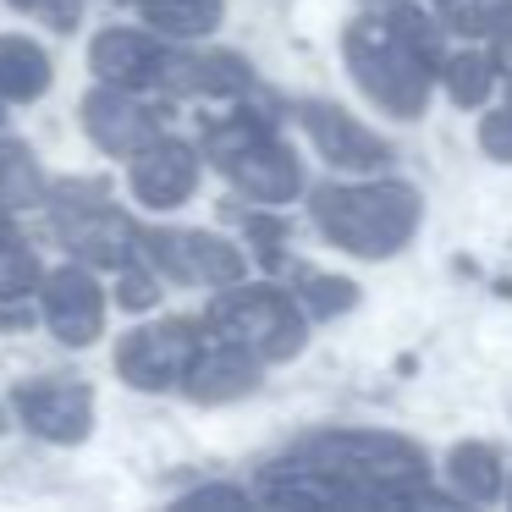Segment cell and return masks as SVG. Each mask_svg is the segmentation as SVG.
<instances>
[{"label":"cell","instance_id":"cell-5","mask_svg":"<svg viewBox=\"0 0 512 512\" xmlns=\"http://www.w3.org/2000/svg\"><path fill=\"white\" fill-rule=\"evenodd\" d=\"M50 226L83 265L122 270L127 259L144 254V232L100 188H83V182H67V188L50 193Z\"/></svg>","mask_w":512,"mask_h":512},{"label":"cell","instance_id":"cell-18","mask_svg":"<svg viewBox=\"0 0 512 512\" xmlns=\"http://www.w3.org/2000/svg\"><path fill=\"white\" fill-rule=\"evenodd\" d=\"M446 474H452V485L463 501H496L501 496V457L479 441L457 446V452L446 457Z\"/></svg>","mask_w":512,"mask_h":512},{"label":"cell","instance_id":"cell-27","mask_svg":"<svg viewBox=\"0 0 512 512\" xmlns=\"http://www.w3.org/2000/svg\"><path fill=\"white\" fill-rule=\"evenodd\" d=\"M479 149H485L490 160H512V100L501 105L496 116H485V127H479Z\"/></svg>","mask_w":512,"mask_h":512},{"label":"cell","instance_id":"cell-30","mask_svg":"<svg viewBox=\"0 0 512 512\" xmlns=\"http://www.w3.org/2000/svg\"><path fill=\"white\" fill-rule=\"evenodd\" d=\"M122 6H138V0H122Z\"/></svg>","mask_w":512,"mask_h":512},{"label":"cell","instance_id":"cell-26","mask_svg":"<svg viewBox=\"0 0 512 512\" xmlns=\"http://www.w3.org/2000/svg\"><path fill=\"white\" fill-rule=\"evenodd\" d=\"M17 12L39 17L45 28H61V34H72V23L83 17V0H12Z\"/></svg>","mask_w":512,"mask_h":512},{"label":"cell","instance_id":"cell-6","mask_svg":"<svg viewBox=\"0 0 512 512\" xmlns=\"http://www.w3.org/2000/svg\"><path fill=\"white\" fill-rule=\"evenodd\" d=\"M204 353L199 320H160V325H138L122 336L116 347V375L138 391H171L188 380L193 358Z\"/></svg>","mask_w":512,"mask_h":512},{"label":"cell","instance_id":"cell-2","mask_svg":"<svg viewBox=\"0 0 512 512\" xmlns=\"http://www.w3.org/2000/svg\"><path fill=\"white\" fill-rule=\"evenodd\" d=\"M204 160L232 182L237 193H248L254 204H287L303 188V166L287 144L276 138L270 116H215L204 127Z\"/></svg>","mask_w":512,"mask_h":512},{"label":"cell","instance_id":"cell-1","mask_svg":"<svg viewBox=\"0 0 512 512\" xmlns=\"http://www.w3.org/2000/svg\"><path fill=\"white\" fill-rule=\"evenodd\" d=\"M419 193L408 182H325L314 188V226L342 254L391 259L419 232Z\"/></svg>","mask_w":512,"mask_h":512},{"label":"cell","instance_id":"cell-7","mask_svg":"<svg viewBox=\"0 0 512 512\" xmlns=\"http://www.w3.org/2000/svg\"><path fill=\"white\" fill-rule=\"evenodd\" d=\"M144 259L160 276L182 281V287H232L248 270L243 248H232L215 232H149Z\"/></svg>","mask_w":512,"mask_h":512},{"label":"cell","instance_id":"cell-17","mask_svg":"<svg viewBox=\"0 0 512 512\" xmlns=\"http://www.w3.org/2000/svg\"><path fill=\"white\" fill-rule=\"evenodd\" d=\"M138 12L166 39H204L210 28H221L226 0H138Z\"/></svg>","mask_w":512,"mask_h":512},{"label":"cell","instance_id":"cell-11","mask_svg":"<svg viewBox=\"0 0 512 512\" xmlns=\"http://www.w3.org/2000/svg\"><path fill=\"white\" fill-rule=\"evenodd\" d=\"M298 122H303V133L314 138V149H320L336 171H380L386 155H391L386 138L369 133L358 116H347L342 105H331V100H303Z\"/></svg>","mask_w":512,"mask_h":512},{"label":"cell","instance_id":"cell-22","mask_svg":"<svg viewBox=\"0 0 512 512\" xmlns=\"http://www.w3.org/2000/svg\"><path fill=\"white\" fill-rule=\"evenodd\" d=\"M496 56L485 50H468V56H446L441 61V78H446V94L452 105H485V94L496 89Z\"/></svg>","mask_w":512,"mask_h":512},{"label":"cell","instance_id":"cell-28","mask_svg":"<svg viewBox=\"0 0 512 512\" xmlns=\"http://www.w3.org/2000/svg\"><path fill=\"white\" fill-rule=\"evenodd\" d=\"M248 243H254V259L281 265V226L270 215H248Z\"/></svg>","mask_w":512,"mask_h":512},{"label":"cell","instance_id":"cell-4","mask_svg":"<svg viewBox=\"0 0 512 512\" xmlns=\"http://www.w3.org/2000/svg\"><path fill=\"white\" fill-rule=\"evenodd\" d=\"M210 331L221 342H237L259 358V364H281L303 347V303L281 287H237L210 303Z\"/></svg>","mask_w":512,"mask_h":512},{"label":"cell","instance_id":"cell-15","mask_svg":"<svg viewBox=\"0 0 512 512\" xmlns=\"http://www.w3.org/2000/svg\"><path fill=\"white\" fill-rule=\"evenodd\" d=\"M182 386H188L193 402H210V408L215 402H237V397H248V391L259 386V358L248 353V347L215 336V342L193 358V369H188Z\"/></svg>","mask_w":512,"mask_h":512},{"label":"cell","instance_id":"cell-10","mask_svg":"<svg viewBox=\"0 0 512 512\" xmlns=\"http://www.w3.org/2000/svg\"><path fill=\"white\" fill-rule=\"evenodd\" d=\"M254 89V67L232 50H166L160 56L155 94L177 100H237Z\"/></svg>","mask_w":512,"mask_h":512},{"label":"cell","instance_id":"cell-3","mask_svg":"<svg viewBox=\"0 0 512 512\" xmlns=\"http://www.w3.org/2000/svg\"><path fill=\"white\" fill-rule=\"evenodd\" d=\"M342 56H347L353 83H358V89H364L386 116H402V122L424 116L435 67H430L424 56H413V50L402 45L397 34H391V23H375V17H358V23H347Z\"/></svg>","mask_w":512,"mask_h":512},{"label":"cell","instance_id":"cell-19","mask_svg":"<svg viewBox=\"0 0 512 512\" xmlns=\"http://www.w3.org/2000/svg\"><path fill=\"white\" fill-rule=\"evenodd\" d=\"M45 199V177H39V160L23 144H0V215L23 210V204Z\"/></svg>","mask_w":512,"mask_h":512},{"label":"cell","instance_id":"cell-8","mask_svg":"<svg viewBox=\"0 0 512 512\" xmlns=\"http://www.w3.org/2000/svg\"><path fill=\"white\" fill-rule=\"evenodd\" d=\"M83 133H89L105 155L133 160L144 144H155V138L166 133V111L149 105V100H138V89L105 83V89H94L89 100H83Z\"/></svg>","mask_w":512,"mask_h":512},{"label":"cell","instance_id":"cell-23","mask_svg":"<svg viewBox=\"0 0 512 512\" xmlns=\"http://www.w3.org/2000/svg\"><path fill=\"white\" fill-rule=\"evenodd\" d=\"M391 23V34L402 39V45L413 50V56H424L430 61V67H441V23H435V17H424V12H408V6H397V12L386 17Z\"/></svg>","mask_w":512,"mask_h":512},{"label":"cell","instance_id":"cell-13","mask_svg":"<svg viewBox=\"0 0 512 512\" xmlns=\"http://www.w3.org/2000/svg\"><path fill=\"white\" fill-rule=\"evenodd\" d=\"M127 182H133V193L149 204V210H177V204L199 188V149L160 133L155 144H144L133 155Z\"/></svg>","mask_w":512,"mask_h":512},{"label":"cell","instance_id":"cell-14","mask_svg":"<svg viewBox=\"0 0 512 512\" xmlns=\"http://www.w3.org/2000/svg\"><path fill=\"white\" fill-rule=\"evenodd\" d=\"M160 45L155 34H133V28H105L100 39L89 45V67L100 72V83H116V89H155L160 78Z\"/></svg>","mask_w":512,"mask_h":512},{"label":"cell","instance_id":"cell-25","mask_svg":"<svg viewBox=\"0 0 512 512\" xmlns=\"http://www.w3.org/2000/svg\"><path fill=\"white\" fill-rule=\"evenodd\" d=\"M116 303L122 309H149V303H160V270L149 265H138V259H127L122 270H116Z\"/></svg>","mask_w":512,"mask_h":512},{"label":"cell","instance_id":"cell-20","mask_svg":"<svg viewBox=\"0 0 512 512\" xmlns=\"http://www.w3.org/2000/svg\"><path fill=\"white\" fill-rule=\"evenodd\" d=\"M34 287H45V276H39V259H34V248H28L23 237L12 232V215H0V303L28 298Z\"/></svg>","mask_w":512,"mask_h":512},{"label":"cell","instance_id":"cell-24","mask_svg":"<svg viewBox=\"0 0 512 512\" xmlns=\"http://www.w3.org/2000/svg\"><path fill=\"white\" fill-rule=\"evenodd\" d=\"M298 303L314 314V320H331V314H347L358 303V287L342 276H303V292Z\"/></svg>","mask_w":512,"mask_h":512},{"label":"cell","instance_id":"cell-29","mask_svg":"<svg viewBox=\"0 0 512 512\" xmlns=\"http://www.w3.org/2000/svg\"><path fill=\"white\" fill-rule=\"evenodd\" d=\"M369 6H402V0H369Z\"/></svg>","mask_w":512,"mask_h":512},{"label":"cell","instance_id":"cell-21","mask_svg":"<svg viewBox=\"0 0 512 512\" xmlns=\"http://www.w3.org/2000/svg\"><path fill=\"white\" fill-rule=\"evenodd\" d=\"M435 12L468 39H496L512 28V0H435Z\"/></svg>","mask_w":512,"mask_h":512},{"label":"cell","instance_id":"cell-12","mask_svg":"<svg viewBox=\"0 0 512 512\" xmlns=\"http://www.w3.org/2000/svg\"><path fill=\"white\" fill-rule=\"evenodd\" d=\"M39 303H45V325L67 347H89L94 336L105 331V292H100V281H94L83 265L50 270Z\"/></svg>","mask_w":512,"mask_h":512},{"label":"cell","instance_id":"cell-9","mask_svg":"<svg viewBox=\"0 0 512 512\" xmlns=\"http://www.w3.org/2000/svg\"><path fill=\"white\" fill-rule=\"evenodd\" d=\"M12 408L39 441H56V446H72L94 430V391L78 386V380H61V375L23 380Z\"/></svg>","mask_w":512,"mask_h":512},{"label":"cell","instance_id":"cell-16","mask_svg":"<svg viewBox=\"0 0 512 512\" xmlns=\"http://www.w3.org/2000/svg\"><path fill=\"white\" fill-rule=\"evenodd\" d=\"M50 89V56L28 34H0V100H39Z\"/></svg>","mask_w":512,"mask_h":512}]
</instances>
